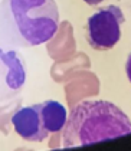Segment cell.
Listing matches in <instances>:
<instances>
[{
    "instance_id": "obj_1",
    "label": "cell",
    "mask_w": 131,
    "mask_h": 151,
    "mask_svg": "<svg viewBox=\"0 0 131 151\" xmlns=\"http://www.w3.org/2000/svg\"><path fill=\"white\" fill-rule=\"evenodd\" d=\"M59 27L55 0H1L0 43L32 47L52 39Z\"/></svg>"
},
{
    "instance_id": "obj_2",
    "label": "cell",
    "mask_w": 131,
    "mask_h": 151,
    "mask_svg": "<svg viewBox=\"0 0 131 151\" xmlns=\"http://www.w3.org/2000/svg\"><path fill=\"white\" fill-rule=\"evenodd\" d=\"M131 134V121L115 104L83 101L73 106L63 127V147H83Z\"/></svg>"
},
{
    "instance_id": "obj_3",
    "label": "cell",
    "mask_w": 131,
    "mask_h": 151,
    "mask_svg": "<svg viewBox=\"0 0 131 151\" xmlns=\"http://www.w3.org/2000/svg\"><path fill=\"white\" fill-rule=\"evenodd\" d=\"M125 22L122 10L115 4L102 7L86 22V40L95 50H109L121 37V24Z\"/></svg>"
},
{
    "instance_id": "obj_4",
    "label": "cell",
    "mask_w": 131,
    "mask_h": 151,
    "mask_svg": "<svg viewBox=\"0 0 131 151\" xmlns=\"http://www.w3.org/2000/svg\"><path fill=\"white\" fill-rule=\"evenodd\" d=\"M26 60L14 47L0 43V102L10 101L23 91Z\"/></svg>"
},
{
    "instance_id": "obj_5",
    "label": "cell",
    "mask_w": 131,
    "mask_h": 151,
    "mask_svg": "<svg viewBox=\"0 0 131 151\" xmlns=\"http://www.w3.org/2000/svg\"><path fill=\"white\" fill-rule=\"evenodd\" d=\"M12 124L14 131L26 141L40 142L49 134L42 119L40 104L16 109V112L12 115Z\"/></svg>"
},
{
    "instance_id": "obj_6",
    "label": "cell",
    "mask_w": 131,
    "mask_h": 151,
    "mask_svg": "<svg viewBox=\"0 0 131 151\" xmlns=\"http://www.w3.org/2000/svg\"><path fill=\"white\" fill-rule=\"evenodd\" d=\"M40 112H42V119L43 124L49 132H58L63 129L66 124V109L65 106L58 102V101H45L40 104Z\"/></svg>"
},
{
    "instance_id": "obj_7",
    "label": "cell",
    "mask_w": 131,
    "mask_h": 151,
    "mask_svg": "<svg viewBox=\"0 0 131 151\" xmlns=\"http://www.w3.org/2000/svg\"><path fill=\"white\" fill-rule=\"evenodd\" d=\"M125 72H127V76H128V79L131 82V53L128 59H127V63H125Z\"/></svg>"
},
{
    "instance_id": "obj_8",
    "label": "cell",
    "mask_w": 131,
    "mask_h": 151,
    "mask_svg": "<svg viewBox=\"0 0 131 151\" xmlns=\"http://www.w3.org/2000/svg\"><path fill=\"white\" fill-rule=\"evenodd\" d=\"M86 4H89V6H96V4H99L101 1H104V0H83Z\"/></svg>"
}]
</instances>
